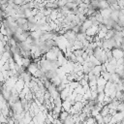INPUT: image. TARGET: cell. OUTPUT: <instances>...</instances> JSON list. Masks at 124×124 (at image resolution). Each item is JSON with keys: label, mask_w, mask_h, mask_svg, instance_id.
<instances>
[{"label": "cell", "mask_w": 124, "mask_h": 124, "mask_svg": "<svg viewBox=\"0 0 124 124\" xmlns=\"http://www.w3.org/2000/svg\"><path fill=\"white\" fill-rule=\"evenodd\" d=\"M111 53H112V57L116 60L124 57V50L122 48H119V47H113L111 49Z\"/></svg>", "instance_id": "6da1fadb"}, {"label": "cell", "mask_w": 124, "mask_h": 124, "mask_svg": "<svg viewBox=\"0 0 124 124\" xmlns=\"http://www.w3.org/2000/svg\"><path fill=\"white\" fill-rule=\"evenodd\" d=\"M69 112L68 111H66V110H62L60 113H59V116H58V119L60 120V121H62V122H64V120L69 116Z\"/></svg>", "instance_id": "277c9868"}, {"label": "cell", "mask_w": 124, "mask_h": 124, "mask_svg": "<svg viewBox=\"0 0 124 124\" xmlns=\"http://www.w3.org/2000/svg\"><path fill=\"white\" fill-rule=\"evenodd\" d=\"M108 7H109V6H108L107 0H99V1H98V9H99V11L104 10V9H107V8H108Z\"/></svg>", "instance_id": "3957f363"}, {"label": "cell", "mask_w": 124, "mask_h": 124, "mask_svg": "<svg viewBox=\"0 0 124 124\" xmlns=\"http://www.w3.org/2000/svg\"><path fill=\"white\" fill-rule=\"evenodd\" d=\"M24 3H26V0H14V4L17 6H21Z\"/></svg>", "instance_id": "5b68a950"}, {"label": "cell", "mask_w": 124, "mask_h": 124, "mask_svg": "<svg viewBox=\"0 0 124 124\" xmlns=\"http://www.w3.org/2000/svg\"><path fill=\"white\" fill-rule=\"evenodd\" d=\"M54 124H56V123H54Z\"/></svg>", "instance_id": "8992f818"}, {"label": "cell", "mask_w": 124, "mask_h": 124, "mask_svg": "<svg viewBox=\"0 0 124 124\" xmlns=\"http://www.w3.org/2000/svg\"><path fill=\"white\" fill-rule=\"evenodd\" d=\"M98 31H99V27H98V26H96V25H92L91 27H89V28L85 31V34H86L87 36L95 37V36L97 35Z\"/></svg>", "instance_id": "7a4b0ae2"}]
</instances>
